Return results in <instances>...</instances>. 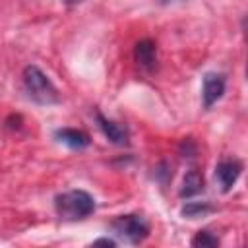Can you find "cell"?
Returning a JSON list of instances; mask_svg holds the SVG:
<instances>
[{
    "label": "cell",
    "mask_w": 248,
    "mask_h": 248,
    "mask_svg": "<svg viewBox=\"0 0 248 248\" xmlns=\"http://www.w3.org/2000/svg\"><path fill=\"white\" fill-rule=\"evenodd\" d=\"M54 209L64 221H79L95 211V200L85 190H68L54 198Z\"/></svg>",
    "instance_id": "obj_1"
},
{
    "label": "cell",
    "mask_w": 248,
    "mask_h": 248,
    "mask_svg": "<svg viewBox=\"0 0 248 248\" xmlns=\"http://www.w3.org/2000/svg\"><path fill=\"white\" fill-rule=\"evenodd\" d=\"M23 87L29 95L31 101H35L37 105H54L60 101L58 97V89L54 87V83L46 78V74L37 68V66H25L23 70Z\"/></svg>",
    "instance_id": "obj_2"
},
{
    "label": "cell",
    "mask_w": 248,
    "mask_h": 248,
    "mask_svg": "<svg viewBox=\"0 0 248 248\" xmlns=\"http://www.w3.org/2000/svg\"><path fill=\"white\" fill-rule=\"evenodd\" d=\"M112 232L128 242V244H140L149 236V225L141 215L136 213H128V215H118L112 223H110Z\"/></svg>",
    "instance_id": "obj_3"
},
{
    "label": "cell",
    "mask_w": 248,
    "mask_h": 248,
    "mask_svg": "<svg viewBox=\"0 0 248 248\" xmlns=\"http://www.w3.org/2000/svg\"><path fill=\"white\" fill-rule=\"evenodd\" d=\"M225 85H227V79H225L223 74L207 72L203 76V85H202V103H203V108H211L223 97Z\"/></svg>",
    "instance_id": "obj_4"
},
{
    "label": "cell",
    "mask_w": 248,
    "mask_h": 248,
    "mask_svg": "<svg viewBox=\"0 0 248 248\" xmlns=\"http://www.w3.org/2000/svg\"><path fill=\"white\" fill-rule=\"evenodd\" d=\"M242 172V163L238 159H225L219 161L215 167V180L221 188V192H231V188L236 184L238 176Z\"/></svg>",
    "instance_id": "obj_5"
},
{
    "label": "cell",
    "mask_w": 248,
    "mask_h": 248,
    "mask_svg": "<svg viewBox=\"0 0 248 248\" xmlns=\"http://www.w3.org/2000/svg\"><path fill=\"white\" fill-rule=\"evenodd\" d=\"M95 120H97L101 132L105 134V138L108 141H112L114 145H128V138L130 136H128V128L126 126H122V124L103 116L101 112H95Z\"/></svg>",
    "instance_id": "obj_6"
},
{
    "label": "cell",
    "mask_w": 248,
    "mask_h": 248,
    "mask_svg": "<svg viewBox=\"0 0 248 248\" xmlns=\"http://www.w3.org/2000/svg\"><path fill=\"white\" fill-rule=\"evenodd\" d=\"M54 140L72 147V149H85L91 143L89 136L81 130H76V128H58V130H54Z\"/></svg>",
    "instance_id": "obj_7"
},
{
    "label": "cell",
    "mask_w": 248,
    "mask_h": 248,
    "mask_svg": "<svg viewBox=\"0 0 248 248\" xmlns=\"http://www.w3.org/2000/svg\"><path fill=\"white\" fill-rule=\"evenodd\" d=\"M134 58L141 68L153 70L155 64H157V46H155V43L151 39H141L140 43H136Z\"/></svg>",
    "instance_id": "obj_8"
},
{
    "label": "cell",
    "mask_w": 248,
    "mask_h": 248,
    "mask_svg": "<svg viewBox=\"0 0 248 248\" xmlns=\"http://www.w3.org/2000/svg\"><path fill=\"white\" fill-rule=\"evenodd\" d=\"M200 192H203V176L200 170L192 169L186 172L178 194H180V198H192V196H198Z\"/></svg>",
    "instance_id": "obj_9"
},
{
    "label": "cell",
    "mask_w": 248,
    "mask_h": 248,
    "mask_svg": "<svg viewBox=\"0 0 248 248\" xmlns=\"http://www.w3.org/2000/svg\"><path fill=\"white\" fill-rule=\"evenodd\" d=\"M215 207L209 203V202H186L180 209V215L184 219H198V217H203L207 213H211Z\"/></svg>",
    "instance_id": "obj_10"
},
{
    "label": "cell",
    "mask_w": 248,
    "mask_h": 248,
    "mask_svg": "<svg viewBox=\"0 0 248 248\" xmlns=\"http://www.w3.org/2000/svg\"><path fill=\"white\" fill-rule=\"evenodd\" d=\"M217 244H219V238L211 231H205V229L198 231L196 236L192 238V246H196V248H213Z\"/></svg>",
    "instance_id": "obj_11"
},
{
    "label": "cell",
    "mask_w": 248,
    "mask_h": 248,
    "mask_svg": "<svg viewBox=\"0 0 248 248\" xmlns=\"http://www.w3.org/2000/svg\"><path fill=\"white\" fill-rule=\"evenodd\" d=\"M180 153H182V157H192V155L196 153V145H194V141H192L190 138H184V140H182V143H180Z\"/></svg>",
    "instance_id": "obj_12"
},
{
    "label": "cell",
    "mask_w": 248,
    "mask_h": 248,
    "mask_svg": "<svg viewBox=\"0 0 248 248\" xmlns=\"http://www.w3.org/2000/svg\"><path fill=\"white\" fill-rule=\"evenodd\" d=\"M91 244H93V246H110V248H114V246H116V240H112V238H108V236H103V238L93 240Z\"/></svg>",
    "instance_id": "obj_13"
},
{
    "label": "cell",
    "mask_w": 248,
    "mask_h": 248,
    "mask_svg": "<svg viewBox=\"0 0 248 248\" xmlns=\"http://www.w3.org/2000/svg\"><path fill=\"white\" fill-rule=\"evenodd\" d=\"M62 2H66V4H79V2H83V0H62Z\"/></svg>",
    "instance_id": "obj_14"
},
{
    "label": "cell",
    "mask_w": 248,
    "mask_h": 248,
    "mask_svg": "<svg viewBox=\"0 0 248 248\" xmlns=\"http://www.w3.org/2000/svg\"><path fill=\"white\" fill-rule=\"evenodd\" d=\"M165 2H167V0H165Z\"/></svg>",
    "instance_id": "obj_15"
}]
</instances>
